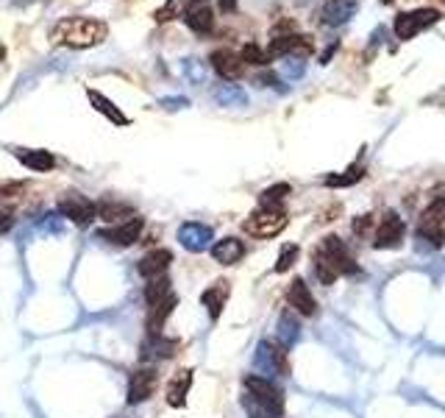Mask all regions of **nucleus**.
<instances>
[{"label": "nucleus", "mask_w": 445, "mask_h": 418, "mask_svg": "<svg viewBox=\"0 0 445 418\" xmlns=\"http://www.w3.org/2000/svg\"><path fill=\"white\" fill-rule=\"evenodd\" d=\"M370 229H373V215H359V218H354V234L367 237Z\"/></svg>", "instance_id": "4c0bfd02"}, {"label": "nucleus", "mask_w": 445, "mask_h": 418, "mask_svg": "<svg viewBox=\"0 0 445 418\" xmlns=\"http://www.w3.org/2000/svg\"><path fill=\"white\" fill-rule=\"evenodd\" d=\"M256 366L265 368L267 373H281L287 376L290 373V363H287V349L278 346V343H259L256 349Z\"/></svg>", "instance_id": "9b49d317"}, {"label": "nucleus", "mask_w": 445, "mask_h": 418, "mask_svg": "<svg viewBox=\"0 0 445 418\" xmlns=\"http://www.w3.org/2000/svg\"><path fill=\"white\" fill-rule=\"evenodd\" d=\"M56 207H59V212H61L67 221H73L76 226H89V223L97 218V204H95L92 198H87L84 192H78V190L64 192Z\"/></svg>", "instance_id": "20e7f679"}, {"label": "nucleus", "mask_w": 445, "mask_h": 418, "mask_svg": "<svg viewBox=\"0 0 445 418\" xmlns=\"http://www.w3.org/2000/svg\"><path fill=\"white\" fill-rule=\"evenodd\" d=\"M209 62H212L215 73H218L220 79H225V81H237V79L242 76V67H245L242 56H237V53H234V50H228V47H218V50H212Z\"/></svg>", "instance_id": "2eb2a0df"}, {"label": "nucleus", "mask_w": 445, "mask_h": 418, "mask_svg": "<svg viewBox=\"0 0 445 418\" xmlns=\"http://www.w3.org/2000/svg\"><path fill=\"white\" fill-rule=\"evenodd\" d=\"M17 159L28 168V170H37V173H44V170H53L56 168V156L44 148H20L17 151Z\"/></svg>", "instance_id": "5701e85b"}, {"label": "nucleus", "mask_w": 445, "mask_h": 418, "mask_svg": "<svg viewBox=\"0 0 445 418\" xmlns=\"http://www.w3.org/2000/svg\"><path fill=\"white\" fill-rule=\"evenodd\" d=\"M159 388V371L153 366H145V368H136L129 379V405H142L148 402Z\"/></svg>", "instance_id": "0eeeda50"}, {"label": "nucleus", "mask_w": 445, "mask_h": 418, "mask_svg": "<svg viewBox=\"0 0 445 418\" xmlns=\"http://www.w3.org/2000/svg\"><path fill=\"white\" fill-rule=\"evenodd\" d=\"M354 14H356V0H328L320 8V23L337 28V25H345Z\"/></svg>", "instance_id": "a211bd4d"}, {"label": "nucleus", "mask_w": 445, "mask_h": 418, "mask_svg": "<svg viewBox=\"0 0 445 418\" xmlns=\"http://www.w3.org/2000/svg\"><path fill=\"white\" fill-rule=\"evenodd\" d=\"M312 50H314V45H312L309 37H301V34H281V37H273V42H270V47H267V56H295V59H307V56H312Z\"/></svg>", "instance_id": "1a4fd4ad"}, {"label": "nucleus", "mask_w": 445, "mask_h": 418, "mask_svg": "<svg viewBox=\"0 0 445 418\" xmlns=\"http://www.w3.org/2000/svg\"><path fill=\"white\" fill-rule=\"evenodd\" d=\"M245 388H248V393L254 396V402H256L270 418L284 416V390H281L278 385H273L267 376L248 373V376H245Z\"/></svg>", "instance_id": "f03ea898"}, {"label": "nucleus", "mask_w": 445, "mask_h": 418, "mask_svg": "<svg viewBox=\"0 0 445 418\" xmlns=\"http://www.w3.org/2000/svg\"><path fill=\"white\" fill-rule=\"evenodd\" d=\"M184 23L195 34H209L215 28V11H212L209 0H189V6L184 11Z\"/></svg>", "instance_id": "ddd939ff"}, {"label": "nucleus", "mask_w": 445, "mask_h": 418, "mask_svg": "<svg viewBox=\"0 0 445 418\" xmlns=\"http://www.w3.org/2000/svg\"><path fill=\"white\" fill-rule=\"evenodd\" d=\"M176 304H178V296L176 293H170L165 301L148 307V318H145L148 335H162V329H165V324H167V318L176 313Z\"/></svg>", "instance_id": "6ab92c4d"}, {"label": "nucleus", "mask_w": 445, "mask_h": 418, "mask_svg": "<svg viewBox=\"0 0 445 418\" xmlns=\"http://www.w3.org/2000/svg\"><path fill=\"white\" fill-rule=\"evenodd\" d=\"M25 185L23 182H0V198H6V195H14V192H23Z\"/></svg>", "instance_id": "58836bf2"}, {"label": "nucleus", "mask_w": 445, "mask_h": 418, "mask_svg": "<svg viewBox=\"0 0 445 418\" xmlns=\"http://www.w3.org/2000/svg\"><path fill=\"white\" fill-rule=\"evenodd\" d=\"M381 3H384V6H387V3H393V0H381Z\"/></svg>", "instance_id": "a18cd8bd"}, {"label": "nucleus", "mask_w": 445, "mask_h": 418, "mask_svg": "<svg viewBox=\"0 0 445 418\" xmlns=\"http://www.w3.org/2000/svg\"><path fill=\"white\" fill-rule=\"evenodd\" d=\"M292 192V187L290 185H273L267 187L265 192L259 195V209H284V198Z\"/></svg>", "instance_id": "cd10ccee"}, {"label": "nucleus", "mask_w": 445, "mask_h": 418, "mask_svg": "<svg viewBox=\"0 0 445 418\" xmlns=\"http://www.w3.org/2000/svg\"><path fill=\"white\" fill-rule=\"evenodd\" d=\"M170 262H173V251L170 248H153L136 262V274L142 279H148V281L156 277H167Z\"/></svg>", "instance_id": "f8f14e48"}, {"label": "nucleus", "mask_w": 445, "mask_h": 418, "mask_svg": "<svg viewBox=\"0 0 445 418\" xmlns=\"http://www.w3.org/2000/svg\"><path fill=\"white\" fill-rule=\"evenodd\" d=\"M403 234H406L403 221H400L396 212H387L384 221H381L379 229H376L373 245H376V248H398L400 240H403Z\"/></svg>", "instance_id": "4468645a"}, {"label": "nucleus", "mask_w": 445, "mask_h": 418, "mask_svg": "<svg viewBox=\"0 0 445 418\" xmlns=\"http://www.w3.org/2000/svg\"><path fill=\"white\" fill-rule=\"evenodd\" d=\"M417 237L429 240L432 248H440L445 243V229H443V221H429V218H420L417 221Z\"/></svg>", "instance_id": "c85d7f7f"}, {"label": "nucleus", "mask_w": 445, "mask_h": 418, "mask_svg": "<svg viewBox=\"0 0 445 418\" xmlns=\"http://www.w3.org/2000/svg\"><path fill=\"white\" fill-rule=\"evenodd\" d=\"M245 243L239 237H222L212 245V260L220 262V265H237L242 257H245Z\"/></svg>", "instance_id": "aec40b11"}, {"label": "nucleus", "mask_w": 445, "mask_h": 418, "mask_svg": "<svg viewBox=\"0 0 445 418\" xmlns=\"http://www.w3.org/2000/svg\"><path fill=\"white\" fill-rule=\"evenodd\" d=\"M184 76H186L192 84H201V81L206 79V70H203V64H201L198 59H186V62H184Z\"/></svg>", "instance_id": "e433bc0d"}, {"label": "nucleus", "mask_w": 445, "mask_h": 418, "mask_svg": "<svg viewBox=\"0 0 445 418\" xmlns=\"http://www.w3.org/2000/svg\"><path fill=\"white\" fill-rule=\"evenodd\" d=\"M278 326H284V335H281V346H290V343H295L298 340V321L290 315V313H284L281 315V321Z\"/></svg>", "instance_id": "c9c22d12"}, {"label": "nucleus", "mask_w": 445, "mask_h": 418, "mask_svg": "<svg viewBox=\"0 0 445 418\" xmlns=\"http://www.w3.org/2000/svg\"><path fill=\"white\" fill-rule=\"evenodd\" d=\"M287 229V215L284 209H256L251 218H245L242 232L256 237V240H270L275 234H281Z\"/></svg>", "instance_id": "7ed1b4c3"}, {"label": "nucleus", "mask_w": 445, "mask_h": 418, "mask_svg": "<svg viewBox=\"0 0 445 418\" xmlns=\"http://www.w3.org/2000/svg\"><path fill=\"white\" fill-rule=\"evenodd\" d=\"M176 340H167L165 335H148V340L142 343V357L145 360H170L176 354Z\"/></svg>", "instance_id": "b1692460"}, {"label": "nucleus", "mask_w": 445, "mask_h": 418, "mask_svg": "<svg viewBox=\"0 0 445 418\" xmlns=\"http://www.w3.org/2000/svg\"><path fill=\"white\" fill-rule=\"evenodd\" d=\"M334 50H337V45L328 47V50H326V53L320 56V64H328V62H331V56H334Z\"/></svg>", "instance_id": "37998d69"}, {"label": "nucleus", "mask_w": 445, "mask_h": 418, "mask_svg": "<svg viewBox=\"0 0 445 418\" xmlns=\"http://www.w3.org/2000/svg\"><path fill=\"white\" fill-rule=\"evenodd\" d=\"M312 260H314V274H317V279L323 281V284H334L337 281V277H340V271H337V265H334V260L317 245L314 248V254H312Z\"/></svg>", "instance_id": "a878e982"}, {"label": "nucleus", "mask_w": 445, "mask_h": 418, "mask_svg": "<svg viewBox=\"0 0 445 418\" xmlns=\"http://www.w3.org/2000/svg\"><path fill=\"white\" fill-rule=\"evenodd\" d=\"M142 229H145V221H142L139 215H134V218L123 221V223H114V226H106V229H100V232H97V237H100V240H106L109 245L129 248V245H134V243L142 237Z\"/></svg>", "instance_id": "423d86ee"}, {"label": "nucleus", "mask_w": 445, "mask_h": 418, "mask_svg": "<svg viewBox=\"0 0 445 418\" xmlns=\"http://www.w3.org/2000/svg\"><path fill=\"white\" fill-rule=\"evenodd\" d=\"M212 240H215V232H212V226H206V223L186 221V223L178 226V243H181L186 251H192V254L206 251V248L212 245Z\"/></svg>", "instance_id": "6e6552de"}, {"label": "nucleus", "mask_w": 445, "mask_h": 418, "mask_svg": "<svg viewBox=\"0 0 445 418\" xmlns=\"http://www.w3.org/2000/svg\"><path fill=\"white\" fill-rule=\"evenodd\" d=\"M287 304H290L298 315H304V318L317 315V298L312 296L309 284L301 277H295L290 281V287H287Z\"/></svg>", "instance_id": "9d476101"}, {"label": "nucleus", "mask_w": 445, "mask_h": 418, "mask_svg": "<svg viewBox=\"0 0 445 418\" xmlns=\"http://www.w3.org/2000/svg\"><path fill=\"white\" fill-rule=\"evenodd\" d=\"M97 218L106 221V223H123L120 218H134V207L123 204V201H100L97 204Z\"/></svg>", "instance_id": "393cba45"}, {"label": "nucleus", "mask_w": 445, "mask_h": 418, "mask_svg": "<svg viewBox=\"0 0 445 418\" xmlns=\"http://www.w3.org/2000/svg\"><path fill=\"white\" fill-rule=\"evenodd\" d=\"M228 296H231V284H228L225 279H218L215 284H209V287L201 293V304L206 307V313H209L212 321H220L222 307H225Z\"/></svg>", "instance_id": "f3484780"}, {"label": "nucleus", "mask_w": 445, "mask_h": 418, "mask_svg": "<svg viewBox=\"0 0 445 418\" xmlns=\"http://www.w3.org/2000/svg\"><path fill=\"white\" fill-rule=\"evenodd\" d=\"M189 388H192V371H189V368H181V371L173 373L170 382H167V388H165L167 405H170V407H184Z\"/></svg>", "instance_id": "412c9836"}, {"label": "nucleus", "mask_w": 445, "mask_h": 418, "mask_svg": "<svg viewBox=\"0 0 445 418\" xmlns=\"http://www.w3.org/2000/svg\"><path fill=\"white\" fill-rule=\"evenodd\" d=\"M298 257H301V248L295 245V243H287V245H281V251H278V260H275V265H273V271L275 274H287L295 262H298Z\"/></svg>", "instance_id": "2f4dec72"}, {"label": "nucleus", "mask_w": 445, "mask_h": 418, "mask_svg": "<svg viewBox=\"0 0 445 418\" xmlns=\"http://www.w3.org/2000/svg\"><path fill=\"white\" fill-rule=\"evenodd\" d=\"M320 248H323V251H326V254L334 260V265H337L340 277H343V274H345V277H348V274H359V265H356V260L351 257L348 245H345L340 237H334V234H331V237H326V240L320 243Z\"/></svg>", "instance_id": "dca6fc26"}, {"label": "nucleus", "mask_w": 445, "mask_h": 418, "mask_svg": "<svg viewBox=\"0 0 445 418\" xmlns=\"http://www.w3.org/2000/svg\"><path fill=\"white\" fill-rule=\"evenodd\" d=\"M218 6H220L222 14H231V11H237V0H218Z\"/></svg>", "instance_id": "79ce46f5"}, {"label": "nucleus", "mask_w": 445, "mask_h": 418, "mask_svg": "<svg viewBox=\"0 0 445 418\" xmlns=\"http://www.w3.org/2000/svg\"><path fill=\"white\" fill-rule=\"evenodd\" d=\"M251 418H259V416H251Z\"/></svg>", "instance_id": "49530a36"}, {"label": "nucleus", "mask_w": 445, "mask_h": 418, "mask_svg": "<svg viewBox=\"0 0 445 418\" xmlns=\"http://www.w3.org/2000/svg\"><path fill=\"white\" fill-rule=\"evenodd\" d=\"M186 6H189V0H167L162 8H156L153 20H156V23H170V20H176V17H184Z\"/></svg>", "instance_id": "473e14b6"}, {"label": "nucleus", "mask_w": 445, "mask_h": 418, "mask_svg": "<svg viewBox=\"0 0 445 418\" xmlns=\"http://www.w3.org/2000/svg\"><path fill=\"white\" fill-rule=\"evenodd\" d=\"M87 98H89V103H92V109H95V112H100L109 123H114V126H129V123H131V120L120 112V106H114V103H112V100H109L103 93H97V90H92V87H89Z\"/></svg>", "instance_id": "4be33fe9"}, {"label": "nucleus", "mask_w": 445, "mask_h": 418, "mask_svg": "<svg viewBox=\"0 0 445 418\" xmlns=\"http://www.w3.org/2000/svg\"><path fill=\"white\" fill-rule=\"evenodd\" d=\"M440 20L437 8H417V11H400L396 17V37L398 40H412L415 34H420L423 28L434 25Z\"/></svg>", "instance_id": "39448f33"}, {"label": "nucleus", "mask_w": 445, "mask_h": 418, "mask_svg": "<svg viewBox=\"0 0 445 418\" xmlns=\"http://www.w3.org/2000/svg\"><path fill=\"white\" fill-rule=\"evenodd\" d=\"M215 100L220 103V106H245L248 103V95L242 87H237V84H220L218 90H215Z\"/></svg>", "instance_id": "c756f323"}, {"label": "nucleus", "mask_w": 445, "mask_h": 418, "mask_svg": "<svg viewBox=\"0 0 445 418\" xmlns=\"http://www.w3.org/2000/svg\"><path fill=\"white\" fill-rule=\"evenodd\" d=\"M242 62L245 64H256V67H265L267 62H270V56H267V50L256 45V42H248V45H242Z\"/></svg>", "instance_id": "f704fd0d"}, {"label": "nucleus", "mask_w": 445, "mask_h": 418, "mask_svg": "<svg viewBox=\"0 0 445 418\" xmlns=\"http://www.w3.org/2000/svg\"><path fill=\"white\" fill-rule=\"evenodd\" d=\"M3 56H6V47L0 45V59H3Z\"/></svg>", "instance_id": "c03bdc74"}, {"label": "nucleus", "mask_w": 445, "mask_h": 418, "mask_svg": "<svg viewBox=\"0 0 445 418\" xmlns=\"http://www.w3.org/2000/svg\"><path fill=\"white\" fill-rule=\"evenodd\" d=\"M362 176H364V168H362V165H351V168L343 170V173L326 176L323 185L326 187H351V185H356V182H362Z\"/></svg>", "instance_id": "7c9ffc66"}, {"label": "nucleus", "mask_w": 445, "mask_h": 418, "mask_svg": "<svg viewBox=\"0 0 445 418\" xmlns=\"http://www.w3.org/2000/svg\"><path fill=\"white\" fill-rule=\"evenodd\" d=\"M11 226H14V212H11V209H3V212H0V234H6Z\"/></svg>", "instance_id": "ea45409f"}, {"label": "nucleus", "mask_w": 445, "mask_h": 418, "mask_svg": "<svg viewBox=\"0 0 445 418\" xmlns=\"http://www.w3.org/2000/svg\"><path fill=\"white\" fill-rule=\"evenodd\" d=\"M162 106L165 109H181V106H189L186 98H162Z\"/></svg>", "instance_id": "a19ab883"}, {"label": "nucleus", "mask_w": 445, "mask_h": 418, "mask_svg": "<svg viewBox=\"0 0 445 418\" xmlns=\"http://www.w3.org/2000/svg\"><path fill=\"white\" fill-rule=\"evenodd\" d=\"M281 76L290 81H298L307 76V59H295V56H284L281 59Z\"/></svg>", "instance_id": "72a5a7b5"}, {"label": "nucleus", "mask_w": 445, "mask_h": 418, "mask_svg": "<svg viewBox=\"0 0 445 418\" xmlns=\"http://www.w3.org/2000/svg\"><path fill=\"white\" fill-rule=\"evenodd\" d=\"M106 37H109V25L103 20H92V17H70L53 28V42L76 47V50L100 45Z\"/></svg>", "instance_id": "f257e3e1"}, {"label": "nucleus", "mask_w": 445, "mask_h": 418, "mask_svg": "<svg viewBox=\"0 0 445 418\" xmlns=\"http://www.w3.org/2000/svg\"><path fill=\"white\" fill-rule=\"evenodd\" d=\"M170 293H173V281H170L167 277L150 279V281L145 284V290H142V296H145V304H148V307H153V304L165 301Z\"/></svg>", "instance_id": "bb28decb"}]
</instances>
